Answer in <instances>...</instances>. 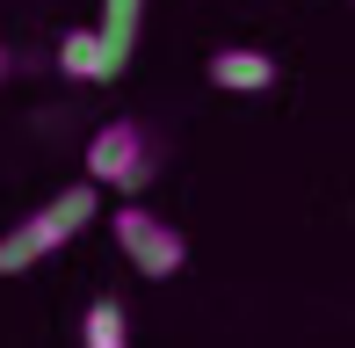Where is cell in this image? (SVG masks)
Returning a JSON list of instances; mask_svg holds the SVG:
<instances>
[{"label": "cell", "mask_w": 355, "mask_h": 348, "mask_svg": "<svg viewBox=\"0 0 355 348\" xmlns=\"http://www.w3.org/2000/svg\"><path fill=\"white\" fill-rule=\"evenodd\" d=\"M0 80H8V44H0Z\"/></svg>", "instance_id": "ba28073f"}, {"label": "cell", "mask_w": 355, "mask_h": 348, "mask_svg": "<svg viewBox=\"0 0 355 348\" xmlns=\"http://www.w3.org/2000/svg\"><path fill=\"white\" fill-rule=\"evenodd\" d=\"M211 87H225V94H268L276 87V58L268 51H254V44H225V51H211Z\"/></svg>", "instance_id": "277c9868"}, {"label": "cell", "mask_w": 355, "mask_h": 348, "mask_svg": "<svg viewBox=\"0 0 355 348\" xmlns=\"http://www.w3.org/2000/svg\"><path fill=\"white\" fill-rule=\"evenodd\" d=\"M109 232H116L123 261H131L138 276H153V283H167V276H182V268H189V240H182V225H167V218L145 211V203H123V211L109 218Z\"/></svg>", "instance_id": "3957f363"}, {"label": "cell", "mask_w": 355, "mask_h": 348, "mask_svg": "<svg viewBox=\"0 0 355 348\" xmlns=\"http://www.w3.org/2000/svg\"><path fill=\"white\" fill-rule=\"evenodd\" d=\"M102 44H109V66H131V51H138V29H145V0H102Z\"/></svg>", "instance_id": "8992f818"}, {"label": "cell", "mask_w": 355, "mask_h": 348, "mask_svg": "<svg viewBox=\"0 0 355 348\" xmlns=\"http://www.w3.org/2000/svg\"><path fill=\"white\" fill-rule=\"evenodd\" d=\"M58 73H66V80H116L102 29H66V37H58Z\"/></svg>", "instance_id": "5b68a950"}, {"label": "cell", "mask_w": 355, "mask_h": 348, "mask_svg": "<svg viewBox=\"0 0 355 348\" xmlns=\"http://www.w3.org/2000/svg\"><path fill=\"white\" fill-rule=\"evenodd\" d=\"M94 211H102V182H94V174H87V182H73V189H58L44 211H29L22 225L0 232V276H22V268H37L44 254H58L73 232L94 225Z\"/></svg>", "instance_id": "6da1fadb"}, {"label": "cell", "mask_w": 355, "mask_h": 348, "mask_svg": "<svg viewBox=\"0 0 355 348\" xmlns=\"http://www.w3.org/2000/svg\"><path fill=\"white\" fill-rule=\"evenodd\" d=\"M87 174H94L102 189H116V196L153 189V174H159V146H153V131H145L138 116L102 123V131L87 138Z\"/></svg>", "instance_id": "7a4b0ae2"}, {"label": "cell", "mask_w": 355, "mask_h": 348, "mask_svg": "<svg viewBox=\"0 0 355 348\" xmlns=\"http://www.w3.org/2000/svg\"><path fill=\"white\" fill-rule=\"evenodd\" d=\"M80 341H87V348H123V341H131V320H123L116 297H94V305H87V320H80Z\"/></svg>", "instance_id": "52a82bcc"}]
</instances>
